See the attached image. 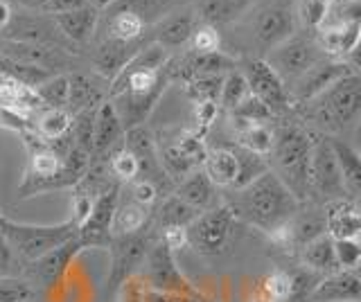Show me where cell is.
<instances>
[{
    "instance_id": "28",
    "label": "cell",
    "mask_w": 361,
    "mask_h": 302,
    "mask_svg": "<svg viewBox=\"0 0 361 302\" xmlns=\"http://www.w3.org/2000/svg\"><path fill=\"white\" fill-rule=\"evenodd\" d=\"M359 32L361 23H332V20H325L314 32V37L327 57L345 59L350 52L359 50Z\"/></svg>"
},
{
    "instance_id": "40",
    "label": "cell",
    "mask_w": 361,
    "mask_h": 302,
    "mask_svg": "<svg viewBox=\"0 0 361 302\" xmlns=\"http://www.w3.org/2000/svg\"><path fill=\"white\" fill-rule=\"evenodd\" d=\"M293 9H296V23L302 32L319 30L327 16H330V7L321 0H293Z\"/></svg>"
},
{
    "instance_id": "41",
    "label": "cell",
    "mask_w": 361,
    "mask_h": 302,
    "mask_svg": "<svg viewBox=\"0 0 361 302\" xmlns=\"http://www.w3.org/2000/svg\"><path fill=\"white\" fill-rule=\"evenodd\" d=\"M43 108H63L68 106V75H52L43 84L34 88Z\"/></svg>"
},
{
    "instance_id": "52",
    "label": "cell",
    "mask_w": 361,
    "mask_h": 302,
    "mask_svg": "<svg viewBox=\"0 0 361 302\" xmlns=\"http://www.w3.org/2000/svg\"><path fill=\"white\" fill-rule=\"evenodd\" d=\"M0 129H7V131H14L18 133V136H23V133L32 131V122L18 118L16 113H11V111L3 108L0 106Z\"/></svg>"
},
{
    "instance_id": "33",
    "label": "cell",
    "mask_w": 361,
    "mask_h": 302,
    "mask_svg": "<svg viewBox=\"0 0 361 302\" xmlns=\"http://www.w3.org/2000/svg\"><path fill=\"white\" fill-rule=\"evenodd\" d=\"M327 142H330V149L336 158L338 172H341L343 178V187L345 194L350 199L359 201V192H361V161H359V151L348 144L343 138H334V136H325Z\"/></svg>"
},
{
    "instance_id": "37",
    "label": "cell",
    "mask_w": 361,
    "mask_h": 302,
    "mask_svg": "<svg viewBox=\"0 0 361 302\" xmlns=\"http://www.w3.org/2000/svg\"><path fill=\"white\" fill-rule=\"evenodd\" d=\"M73 125V115L63 108H43L41 113L34 118L32 122V131L45 142H52L56 138L66 136L71 131Z\"/></svg>"
},
{
    "instance_id": "25",
    "label": "cell",
    "mask_w": 361,
    "mask_h": 302,
    "mask_svg": "<svg viewBox=\"0 0 361 302\" xmlns=\"http://www.w3.org/2000/svg\"><path fill=\"white\" fill-rule=\"evenodd\" d=\"M325 232L336 239H357L361 232L359 201L355 199H336L323 206Z\"/></svg>"
},
{
    "instance_id": "11",
    "label": "cell",
    "mask_w": 361,
    "mask_h": 302,
    "mask_svg": "<svg viewBox=\"0 0 361 302\" xmlns=\"http://www.w3.org/2000/svg\"><path fill=\"white\" fill-rule=\"evenodd\" d=\"M237 219L226 203H219L210 210H203L197 219L185 228L188 246L203 257H217L228 246Z\"/></svg>"
},
{
    "instance_id": "49",
    "label": "cell",
    "mask_w": 361,
    "mask_h": 302,
    "mask_svg": "<svg viewBox=\"0 0 361 302\" xmlns=\"http://www.w3.org/2000/svg\"><path fill=\"white\" fill-rule=\"evenodd\" d=\"M23 260L18 253L11 248V244L0 234V279L7 277H23Z\"/></svg>"
},
{
    "instance_id": "47",
    "label": "cell",
    "mask_w": 361,
    "mask_h": 302,
    "mask_svg": "<svg viewBox=\"0 0 361 302\" xmlns=\"http://www.w3.org/2000/svg\"><path fill=\"white\" fill-rule=\"evenodd\" d=\"M39 291L23 277L0 279V302H32Z\"/></svg>"
},
{
    "instance_id": "21",
    "label": "cell",
    "mask_w": 361,
    "mask_h": 302,
    "mask_svg": "<svg viewBox=\"0 0 361 302\" xmlns=\"http://www.w3.org/2000/svg\"><path fill=\"white\" fill-rule=\"evenodd\" d=\"M197 23L199 20L195 16V9L190 5H178L149 30V43H156V46L174 54L178 48H188Z\"/></svg>"
},
{
    "instance_id": "5",
    "label": "cell",
    "mask_w": 361,
    "mask_h": 302,
    "mask_svg": "<svg viewBox=\"0 0 361 302\" xmlns=\"http://www.w3.org/2000/svg\"><path fill=\"white\" fill-rule=\"evenodd\" d=\"M316 133L305 127L296 115L276 118L274 147L269 153V170L274 172L300 203L307 201V172Z\"/></svg>"
},
{
    "instance_id": "24",
    "label": "cell",
    "mask_w": 361,
    "mask_h": 302,
    "mask_svg": "<svg viewBox=\"0 0 361 302\" xmlns=\"http://www.w3.org/2000/svg\"><path fill=\"white\" fill-rule=\"evenodd\" d=\"M361 279L359 271H334L316 279L310 294V302H359Z\"/></svg>"
},
{
    "instance_id": "12",
    "label": "cell",
    "mask_w": 361,
    "mask_h": 302,
    "mask_svg": "<svg viewBox=\"0 0 361 302\" xmlns=\"http://www.w3.org/2000/svg\"><path fill=\"white\" fill-rule=\"evenodd\" d=\"M343 178L338 172L336 158L330 149V142L325 136L316 133L312 158H310V172H307V203L325 206L330 201L345 199ZM350 199V196H348Z\"/></svg>"
},
{
    "instance_id": "48",
    "label": "cell",
    "mask_w": 361,
    "mask_h": 302,
    "mask_svg": "<svg viewBox=\"0 0 361 302\" xmlns=\"http://www.w3.org/2000/svg\"><path fill=\"white\" fill-rule=\"evenodd\" d=\"M334 257H336L338 271H353V268H359V262H361L359 241L357 239H336Z\"/></svg>"
},
{
    "instance_id": "26",
    "label": "cell",
    "mask_w": 361,
    "mask_h": 302,
    "mask_svg": "<svg viewBox=\"0 0 361 302\" xmlns=\"http://www.w3.org/2000/svg\"><path fill=\"white\" fill-rule=\"evenodd\" d=\"M259 0H192V9L199 23L212 27L233 25L242 20Z\"/></svg>"
},
{
    "instance_id": "56",
    "label": "cell",
    "mask_w": 361,
    "mask_h": 302,
    "mask_svg": "<svg viewBox=\"0 0 361 302\" xmlns=\"http://www.w3.org/2000/svg\"><path fill=\"white\" fill-rule=\"evenodd\" d=\"M23 228H25V223H18V221H11L3 215V210H0V234L9 241V244H14L16 237L23 232Z\"/></svg>"
},
{
    "instance_id": "43",
    "label": "cell",
    "mask_w": 361,
    "mask_h": 302,
    "mask_svg": "<svg viewBox=\"0 0 361 302\" xmlns=\"http://www.w3.org/2000/svg\"><path fill=\"white\" fill-rule=\"evenodd\" d=\"M226 75H210V77H197V80H190L183 86L185 95L192 102H217L219 93H221V84H224Z\"/></svg>"
},
{
    "instance_id": "45",
    "label": "cell",
    "mask_w": 361,
    "mask_h": 302,
    "mask_svg": "<svg viewBox=\"0 0 361 302\" xmlns=\"http://www.w3.org/2000/svg\"><path fill=\"white\" fill-rule=\"evenodd\" d=\"M109 174L113 181H118L120 185L122 183H131L133 178H138V161H135V156L124 147V142H122V147L116 149L111 153V158H109Z\"/></svg>"
},
{
    "instance_id": "34",
    "label": "cell",
    "mask_w": 361,
    "mask_h": 302,
    "mask_svg": "<svg viewBox=\"0 0 361 302\" xmlns=\"http://www.w3.org/2000/svg\"><path fill=\"white\" fill-rule=\"evenodd\" d=\"M199 212L195 208H190L174 194L163 196L161 203H156L149 212V223L156 232H161L165 228H188L192 221L197 219Z\"/></svg>"
},
{
    "instance_id": "51",
    "label": "cell",
    "mask_w": 361,
    "mask_h": 302,
    "mask_svg": "<svg viewBox=\"0 0 361 302\" xmlns=\"http://www.w3.org/2000/svg\"><path fill=\"white\" fill-rule=\"evenodd\" d=\"M129 199L135 201L138 206L152 210L158 203V199H161V192H158V187L154 183L142 181V178H133L129 183Z\"/></svg>"
},
{
    "instance_id": "30",
    "label": "cell",
    "mask_w": 361,
    "mask_h": 302,
    "mask_svg": "<svg viewBox=\"0 0 361 302\" xmlns=\"http://www.w3.org/2000/svg\"><path fill=\"white\" fill-rule=\"evenodd\" d=\"M0 106L27 122H34V118L43 111V104L39 102L34 88L11 80L7 75H0Z\"/></svg>"
},
{
    "instance_id": "22",
    "label": "cell",
    "mask_w": 361,
    "mask_h": 302,
    "mask_svg": "<svg viewBox=\"0 0 361 302\" xmlns=\"http://www.w3.org/2000/svg\"><path fill=\"white\" fill-rule=\"evenodd\" d=\"M124 142V129L122 122L116 113V108L104 99L95 108V125H93V153L90 161L93 163H104L109 165L111 153L120 149Z\"/></svg>"
},
{
    "instance_id": "46",
    "label": "cell",
    "mask_w": 361,
    "mask_h": 302,
    "mask_svg": "<svg viewBox=\"0 0 361 302\" xmlns=\"http://www.w3.org/2000/svg\"><path fill=\"white\" fill-rule=\"evenodd\" d=\"M188 50L199 52V54H210V52H221L224 50V37L219 27H212L206 23H197L195 32H192Z\"/></svg>"
},
{
    "instance_id": "29",
    "label": "cell",
    "mask_w": 361,
    "mask_h": 302,
    "mask_svg": "<svg viewBox=\"0 0 361 302\" xmlns=\"http://www.w3.org/2000/svg\"><path fill=\"white\" fill-rule=\"evenodd\" d=\"M102 84H109L99 77L86 75L84 70L68 73V106L66 111L71 115L79 113V111L95 108L99 102L106 99V88Z\"/></svg>"
},
{
    "instance_id": "53",
    "label": "cell",
    "mask_w": 361,
    "mask_h": 302,
    "mask_svg": "<svg viewBox=\"0 0 361 302\" xmlns=\"http://www.w3.org/2000/svg\"><path fill=\"white\" fill-rule=\"evenodd\" d=\"M158 239H161L172 253H176L178 248H185L188 246V232L185 228H165L158 232Z\"/></svg>"
},
{
    "instance_id": "4",
    "label": "cell",
    "mask_w": 361,
    "mask_h": 302,
    "mask_svg": "<svg viewBox=\"0 0 361 302\" xmlns=\"http://www.w3.org/2000/svg\"><path fill=\"white\" fill-rule=\"evenodd\" d=\"M296 115L305 127H310L319 136H334L353 131L361 115V77L353 73L343 80L334 82L310 102L293 106Z\"/></svg>"
},
{
    "instance_id": "9",
    "label": "cell",
    "mask_w": 361,
    "mask_h": 302,
    "mask_svg": "<svg viewBox=\"0 0 361 302\" xmlns=\"http://www.w3.org/2000/svg\"><path fill=\"white\" fill-rule=\"evenodd\" d=\"M327 54L319 46V41L312 32H296L287 41H282L280 46L271 48L264 54V61L274 68V73L280 77L285 86L289 88L296 80L307 73L312 65L323 61Z\"/></svg>"
},
{
    "instance_id": "42",
    "label": "cell",
    "mask_w": 361,
    "mask_h": 302,
    "mask_svg": "<svg viewBox=\"0 0 361 302\" xmlns=\"http://www.w3.org/2000/svg\"><path fill=\"white\" fill-rule=\"evenodd\" d=\"M226 115L235 118V120H242V122H246V125H274L276 122V115L253 95H246L242 102Z\"/></svg>"
},
{
    "instance_id": "58",
    "label": "cell",
    "mask_w": 361,
    "mask_h": 302,
    "mask_svg": "<svg viewBox=\"0 0 361 302\" xmlns=\"http://www.w3.org/2000/svg\"><path fill=\"white\" fill-rule=\"evenodd\" d=\"M11 14H14V7H11L7 0H0V32L7 27Z\"/></svg>"
},
{
    "instance_id": "13",
    "label": "cell",
    "mask_w": 361,
    "mask_h": 302,
    "mask_svg": "<svg viewBox=\"0 0 361 302\" xmlns=\"http://www.w3.org/2000/svg\"><path fill=\"white\" fill-rule=\"evenodd\" d=\"M122 194V185L118 181H111L102 192L93 199L88 217L79 223L75 239L79 246L86 248H106L111 241V228H113V215H116L118 201Z\"/></svg>"
},
{
    "instance_id": "23",
    "label": "cell",
    "mask_w": 361,
    "mask_h": 302,
    "mask_svg": "<svg viewBox=\"0 0 361 302\" xmlns=\"http://www.w3.org/2000/svg\"><path fill=\"white\" fill-rule=\"evenodd\" d=\"M97 18H99V9H95L93 5H86V7L73 9V12H63V14L52 16L56 30L61 32V37L71 43L73 48H77L79 54L86 50L90 39H93L95 27H97Z\"/></svg>"
},
{
    "instance_id": "38",
    "label": "cell",
    "mask_w": 361,
    "mask_h": 302,
    "mask_svg": "<svg viewBox=\"0 0 361 302\" xmlns=\"http://www.w3.org/2000/svg\"><path fill=\"white\" fill-rule=\"evenodd\" d=\"M149 208H142L138 206L135 201L131 199H122L118 201V208H116V215H113V234H127V232H135L147 226L149 221Z\"/></svg>"
},
{
    "instance_id": "18",
    "label": "cell",
    "mask_w": 361,
    "mask_h": 302,
    "mask_svg": "<svg viewBox=\"0 0 361 302\" xmlns=\"http://www.w3.org/2000/svg\"><path fill=\"white\" fill-rule=\"evenodd\" d=\"M237 68V57L228 52H210L199 54L185 50L183 54H172L167 63V77L169 84H185L197 77H210V75H226Z\"/></svg>"
},
{
    "instance_id": "44",
    "label": "cell",
    "mask_w": 361,
    "mask_h": 302,
    "mask_svg": "<svg viewBox=\"0 0 361 302\" xmlns=\"http://www.w3.org/2000/svg\"><path fill=\"white\" fill-rule=\"evenodd\" d=\"M293 291V271L274 268L262 282V294L267 302H285Z\"/></svg>"
},
{
    "instance_id": "27",
    "label": "cell",
    "mask_w": 361,
    "mask_h": 302,
    "mask_svg": "<svg viewBox=\"0 0 361 302\" xmlns=\"http://www.w3.org/2000/svg\"><path fill=\"white\" fill-rule=\"evenodd\" d=\"M201 170L212 181L214 187L231 189L237 181V172H240V163H237V151L233 140H224L214 147H208L206 161H203Z\"/></svg>"
},
{
    "instance_id": "50",
    "label": "cell",
    "mask_w": 361,
    "mask_h": 302,
    "mask_svg": "<svg viewBox=\"0 0 361 302\" xmlns=\"http://www.w3.org/2000/svg\"><path fill=\"white\" fill-rule=\"evenodd\" d=\"M219 106L217 102H195V131L201 138H208L214 122L219 120Z\"/></svg>"
},
{
    "instance_id": "7",
    "label": "cell",
    "mask_w": 361,
    "mask_h": 302,
    "mask_svg": "<svg viewBox=\"0 0 361 302\" xmlns=\"http://www.w3.org/2000/svg\"><path fill=\"white\" fill-rule=\"evenodd\" d=\"M248 16H251L248 20L251 43L259 54H267L298 32L293 0H259Z\"/></svg>"
},
{
    "instance_id": "39",
    "label": "cell",
    "mask_w": 361,
    "mask_h": 302,
    "mask_svg": "<svg viewBox=\"0 0 361 302\" xmlns=\"http://www.w3.org/2000/svg\"><path fill=\"white\" fill-rule=\"evenodd\" d=\"M248 93V84L244 80V75L240 70H231L226 73L224 77V84H221V93H219V99H217V106H219V113H231V111L242 102V99Z\"/></svg>"
},
{
    "instance_id": "8",
    "label": "cell",
    "mask_w": 361,
    "mask_h": 302,
    "mask_svg": "<svg viewBox=\"0 0 361 302\" xmlns=\"http://www.w3.org/2000/svg\"><path fill=\"white\" fill-rule=\"evenodd\" d=\"M158 239V232L152 228V223L147 221V226L127 232V234H111V241L106 246L111 264H109V275H106V289L109 294H116L120 284L127 277L135 275L140 271V266L147 257V251L152 248V244Z\"/></svg>"
},
{
    "instance_id": "20",
    "label": "cell",
    "mask_w": 361,
    "mask_h": 302,
    "mask_svg": "<svg viewBox=\"0 0 361 302\" xmlns=\"http://www.w3.org/2000/svg\"><path fill=\"white\" fill-rule=\"evenodd\" d=\"M359 73L350 65L345 59H334V57H325L316 65L305 73L300 80H296L289 86V97L293 106H300L305 102H310L316 95H321L325 88H330L334 82L343 80V77Z\"/></svg>"
},
{
    "instance_id": "16",
    "label": "cell",
    "mask_w": 361,
    "mask_h": 302,
    "mask_svg": "<svg viewBox=\"0 0 361 302\" xmlns=\"http://www.w3.org/2000/svg\"><path fill=\"white\" fill-rule=\"evenodd\" d=\"M0 54L7 59H14L18 63L39 65L52 75H68L82 70V59L79 54L66 52L59 48L37 46V43H23V41H7L0 39Z\"/></svg>"
},
{
    "instance_id": "60",
    "label": "cell",
    "mask_w": 361,
    "mask_h": 302,
    "mask_svg": "<svg viewBox=\"0 0 361 302\" xmlns=\"http://www.w3.org/2000/svg\"><path fill=\"white\" fill-rule=\"evenodd\" d=\"M321 3H325L327 7H330V9H332V7H334V5L338 3V0H321Z\"/></svg>"
},
{
    "instance_id": "31",
    "label": "cell",
    "mask_w": 361,
    "mask_h": 302,
    "mask_svg": "<svg viewBox=\"0 0 361 302\" xmlns=\"http://www.w3.org/2000/svg\"><path fill=\"white\" fill-rule=\"evenodd\" d=\"M172 194L176 199H180L183 203H188L190 208H195L197 212H203V210H210L217 203V187L212 185V181L206 176L203 170H197L192 172L190 176H185L183 181L176 183Z\"/></svg>"
},
{
    "instance_id": "3",
    "label": "cell",
    "mask_w": 361,
    "mask_h": 302,
    "mask_svg": "<svg viewBox=\"0 0 361 302\" xmlns=\"http://www.w3.org/2000/svg\"><path fill=\"white\" fill-rule=\"evenodd\" d=\"M224 203L231 208L237 221H244L264 234L285 228L302 206L271 170L259 174L246 187L226 189Z\"/></svg>"
},
{
    "instance_id": "59",
    "label": "cell",
    "mask_w": 361,
    "mask_h": 302,
    "mask_svg": "<svg viewBox=\"0 0 361 302\" xmlns=\"http://www.w3.org/2000/svg\"><path fill=\"white\" fill-rule=\"evenodd\" d=\"M111 3H113V0H88V5H93L95 9H99V12H102L104 7H109Z\"/></svg>"
},
{
    "instance_id": "14",
    "label": "cell",
    "mask_w": 361,
    "mask_h": 302,
    "mask_svg": "<svg viewBox=\"0 0 361 302\" xmlns=\"http://www.w3.org/2000/svg\"><path fill=\"white\" fill-rule=\"evenodd\" d=\"M142 277L158 291H169V294H183L192 298H206L197 287H192L190 279L180 273V268L176 266L174 253L167 246L156 239L152 244V248L147 251V257L142 262Z\"/></svg>"
},
{
    "instance_id": "54",
    "label": "cell",
    "mask_w": 361,
    "mask_h": 302,
    "mask_svg": "<svg viewBox=\"0 0 361 302\" xmlns=\"http://www.w3.org/2000/svg\"><path fill=\"white\" fill-rule=\"evenodd\" d=\"M88 0H48L43 7L41 14H48V16H54V14H63V12H73V9H79V7H86Z\"/></svg>"
},
{
    "instance_id": "6",
    "label": "cell",
    "mask_w": 361,
    "mask_h": 302,
    "mask_svg": "<svg viewBox=\"0 0 361 302\" xmlns=\"http://www.w3.org/2000/svg\"><path fill=\"white\" fill-rule=\"evenodd\" d=\"M158 161H161L167 178L174 185L183 181L192 172L201 170L206 161L208 144L195 129H174L154 133Z\"/></svg>"
},
{
    "instance_id": "15",
    "label": "cell",
    "mask_w": 361,
    "mask_h": 302,
    "mask_svg": "<svg viewBox=\"0 0 361 302\" xmlns=\"http://www.w3.org/2000/svg\"><path fill=\"white\" fill-rule=\"evenodd\" d=\"M0 39L37 43V46L59 48V50H66V52L79 54V50L73 48L71 43L61 37V32L56 30L52 16L41 14V12H23V9H18L16 14H11L7 27L0 32Z\"/></svg>"
},
{
    "instance_id": "57",
    "label": "cell",
    "mask_w": 361,
    "mask_h": 302,
    "mask_svg": "<svg viewBox=\"0 0 361 302\" xmlns=\"http://www.w3.org/2000/svg\"><path fill=\"white\" fill-rule=\"evenodd\" d=\"M11 7H18L23 12H43L48 0H7Z\"/></svg>"
},
{
    "instance_id": "17",
    "label": "cell",
    "mask_w": 361,
    "mask_h": 302,
    "mask_svg": "<svg viewBox=\"0 0 361 302\" xmlns=\"http://www.w3.org/2000/svg\"><path fill=\"white\" fill-rule=\"evenodd\" d=\"M124 147H127L135 156V161H138V178L154 183L158 187V192H161V196L172 194L174 183L167 178L161 161H158L152 129H147V125H140V127L124 131Z\"/></svg>"
},
{
    "instance_id": "32",
    "label": "cell",
    "mask_w": 361,
    "mask_h": 302,
    "mask_svg": "<svg viewBox=\"0 0 361 302\" xmlns=\"http://www.w3.org/2000/svg\"><path fill=\"white\" fill-rule=\"evenodd\" d=\"M116 294H118V302H212L208 298H192L183 294L158 291L140 273L124 279Z\"/></svg>"
},
{
    "instance_id": "19",
    "label": "cell",
    "mask_w": 361,
    "mask_h": 302,
    "mask_svg": "<svg viewBox=\"0 0 361 302\" xmlns=\"http://www.w3.org/2000/svg\"><path fill=\"white\" fill-rule=\"evenodd\" d=\"M82 251L84 248L73 237L71 241L56 246V248L37 257V260L27 262L25 266H23V279H27V282L37 291L39 289H50L63 277V273L68 271V266L73 264V260Z\"/></svg>"
},
{
    "instance_id": "35",
    "label": "cell",
    "mask_w": 361,
    "mask_h": 302,
    "mask_svg": "<svg viewBox=\"0 0 361 302\" xmlns=\"http://www.w3.org/2000/svg\"><path fill=\"white\" fill-rule=\"evenodd\" d=\"M298 253H300L302 268H307V271L316 273L319 277L338 271V264L334 257V239L327 232L307 241Z\"/></svg>"
},
{
    "instance_id": "2",
    "label": "cell",
    "mask_w": 361,
    "mask_h": 302,
    "mask_svg": "<svg viewBox=\"0 0 361 302\" xmlns=\"http://www.w3.org/2000/svg\"><path fill=\"white\" fill-rule=\"evenodd\" d=\"M169 59L172 52L163 50L156 43H147L109 82L106 99L116 108L124 131L145 125L156 104L161 102L169 86Z\"/></svg>"
},
{
    "instance_id": "1",
    "label": "cell",
    "mask_w": 361,
    "mask_h": 302,
    "mask_svg": "<svg viewBox=\"0 0 361 302\" xmlns=\"http://www.w3.org/2000/svg\"><path fill=\"white\" fill-rule=\"evenodd\" d=\"M183 0H113L99 12L95 34L86 46L97 77L111 82L135 52L149 43V30Z\"/></svg>"
},
{
    "instance_id": "10",
    "label": "cell",
    "mask_w": 361,
    "mask_h": 302,
    "mask_svg": "<svg viewBox=\"0 0 361 302\" xmlns=\"http://www.w3.org/2000/svg\"><path fill=\"white\" fill-rule=\"evenodd\" d=\"M237 70L244 75L248 93L257 97L276 118H287L293 113L289 88L262 57H253V54L237 57Z\"/></svg>"
},
{
    "instance_id": "55",
    "label": "cell",
    "mask_w": 361,
    "mask_h": 302,
    "mask_svg": "<svg viewBox=\"0 0 361 302\" xmlns=\"http://www.w3.org/2000/svg\"><path fill=\"white\" fill-rule=\"evenodd\" d=\"M90 208H93V196L73 192V217H71V219L77 221V226L88 217Z\"/></svg>"
},
{
    "instance_id": "36",
    "label": "cell",
    "mask_w": 361,
    "mask_h": 302,
    "mask_svg": "<svg viewBox=\"0 0 361 302\" xmlns=\"http://www.w3.org/2000/svg\"><path fill=\"white\" fill-rule=\"evenodd\" d=\"M233 142L255 156L269 158L274 147V125H248L233 131Z\"/></svg>"
}]
</instances>
